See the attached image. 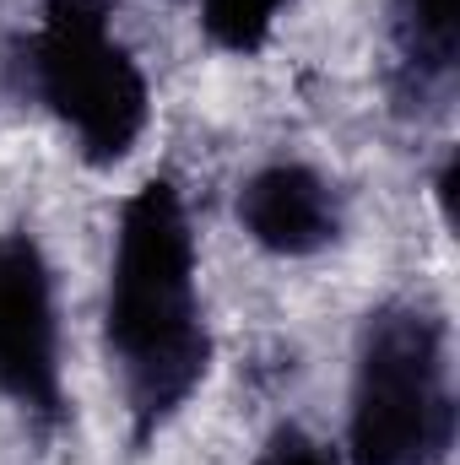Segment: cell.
I'll use <instances>...</instances> for the list:
<instances>
[{
  "instance_id": "obj_1",
  "label": "cell",
  "mask_w": 460,
  "mask_h": 465,
  "mask_svg": "<svg viewBox=\"0 0 460 465\" xmlns=\"http://www.w3.org/2000/svg\"><path fill=\"white\" fill-rule=\"evenodd\" d=\"M104 341L119 368L130 433L146 444L190 406L212 368V331L195 292V232L174 179H146L119 206Z\"/></svg>"
},
{
  "instance_id": "obj_2",
  "label": "cell",
  "mask_w": 460,
  "mask_h": 465,
  "mask_svg": "<svg viewBox=\"0 0 460 465\" xmlns=\"http://www.w3.org/2000/svg\"><path fill=\"white\" fill-rule=\"evenodd\" d=\"M455 450L450 331L417 303L368 314L352 368L346 455L352 465H445Z\"/></svg>"
},
{
  "instance_id": "obj_3",
  "label": "cell",
  "mask_w": 460,
  "mask_h": 465,
  "mask_svg": "<svg viewBox=\"0 0 460 465\" xmlns=\"http://www.w3.org/2000/svg\"><path fill=\"white\" fill-rule=\"evenodd\" d=\"M27 76L49 114L93 168H115L135 152L152 119V82L115 33V0H44Z\"/></svg>"
},
{
  "instance_id": "obj_4",
  "label": "cell",
  "mask_w": 460,
  "mask_h": 465,
  "mask_svg": "<svg viewBox=\"0 0 460 465\" xmlns=\"http://www.w3.org/2000/svg\"><path fill=\"white\" fill-rule=\"evenodd\" d=\"M0 395L49 428L65 417L55 271L33 232H0Z\"/></svg>"
},
{
  "instance_id": "obj_5",
  "label": "cell",
  "mask_w": 460,
  "mask_h": 465,
  "mask_svg": "<svg viewBox=\"0 0 460 465\" xmlns=\"http://www.w3.org/2000/svg\"><path fill=\"white\" fill-rule=\"evenodd\" d=\"M238 228L265 254L304 260L342 238V195L309 163H265L238 184Z\"/></svg>"
},
{
  "instance_id": "obj_6",
  "label": "cell",
  "mask_w": 460,
  "mask_h": 465,
  "mask_svg": "<svg viewBox=\"0 0 460 465\" xmlns=\"http://www.w3.org/2000/svg\"><path fill=\"white\" fill-rule=\"evenodd\" d=\"M395 54L417 87H445L460 54L455 0H395Z\"/></svg>"
},
{
  "instance_id": "obj_7",
  "label": "cell",
  "mask_w": 460,
  "mask_h": 465,
  "mask_svg": "<svg viewBox=\"0 0 460 465\" xmlns=\"http://www.w3.org/2000/svg\"><path fill=\"white\" fill-rule=\"evenodd\" d=\"M293 0H201V27L217 49L228 54H255L276 33L282 11Z\"/></svg>"
},
{
  "instance_id": "obj_8",
  "label": "cell",
  "mask_w": 460,
  "mask_h": 465,
  "mask_svg": "<svg viewBox=\"0 0 460 465\" xmlns=\"http://www.w3.org/2000/svg\"><path fill=\"white\" fill-rule=\"evenodd\" d=\"M255 465H342V460H336L331 444H320L315 433H304V428H276V433L265 439V450H260Z\"/></svg>"
}]
</instances>
